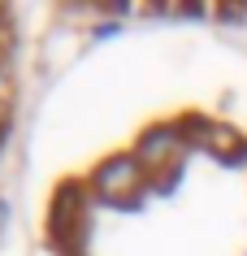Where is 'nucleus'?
Instances as JSON below:
<instances>
[{
  "label": "nucleus",
  "mask_w": 247,
  "mask_h": 256,
  "mask_svg": "<svg viewBox=\"0 0 247 256\" xmlns=\"http://www.w3.org/2000/svg\"><path fill=\"white\" fill-rule=\"evenodd\" d=\"M135 182H139V165L135 161H113L109 170H104V178H100V187H104L109 200H126V196L135 191Z\"/></svg>",
  "instance_id": "f257e3e1"
}]
</instances>
